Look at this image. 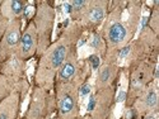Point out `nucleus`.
Here are the masks:
<instances>
[{
    "label": "nucleus",
    "mask_w": 159,
    "mask_h": 119,
    "mask_svg": "<svg viewBox=\"0 0 159 119\" xmlns=\"http://www.w3.org/2000/svg\"><path fill=\"white\" fill-rule=\"evenodd\" d=\"M20 41V29H19V22H13L9 24V27L4 34L3 42H2V55H5L10 52Z\"/></svg>",
    "instance_id": "nucleus-1"
},
{
    "label": "nucleus",
    "mask_w": 159,
    "mask_h": 119,
    "mask_svg": "<svg viewBox=\"0 0 159 119\" xmlns=\"http://www.w3.org/2000/svg\"><path fill=\"white\" fill-rule=\"evenodd\" d=\"M36 49V34L34 29H27L25 33L20 37L19 41V53L22 57L31 56Z\"/></svg>",
    "instance_id": "nucleus-2"
},
{
    "label": "nucleus",
    "mask_w": 159,
    "mask_h": 119,
    "mask_svg": "<svg viewBox=\"0 0 159 119\" xmlns=\"http://www.w3.org/2000/svg\"><path fill=\"white\" fill-rule=\"evenodd\" d=\"M127 37V29L122 23H113L107 33V38L112 45H120L122 43Z\"/></svg>",
    "instance_id": "nucleus-3"
},
{
    "label": "nucleus",
    "mask_w": 159,
    "mask_h": 119,
    "mask_svg": "<svg viewBox=\"0 0 159 119\" xmlns=\"http://www.w3.org/2000/svg\"><path fill=\"white\" fill-rule=\"evenodd\" d=\"M24 10V2L14 0V2H4L2 5V13L5 18H16Z\"/></svg>",
    "instance_id": "nucleus-4"
},
{
    "label": "nucleus",
    "mask_w": 159,
    "mask_h": 119,
    "mask_svg": "<svg viewBox=\"0 0 159 119\" xmlns=\"http://www.w3.org/2000/svg\"><path fill=\"white\" fill-rule=\"evenodd\" d=\"M75 108V100L70 92H65L59 100V109L61 115H69Z\"/></svg>",
    "instance_id": "nucleus-5"
},
{
    "label": "nucleus",
    "mask_w": 159,
    "mask_h": 119,
    "mask_svg": "<svg viewBox=\"0 0 159 119\" xmlns=\"http://www.w3.org/2000/svg\"><path fill=\"white\" fill-rule=\"evenodd\" d=\"M66 52H68V48H66L65 45H59L50 56V62H51V66L54 69H59L60 66L62 65V62L65 61V57H66Z\"/></svg>",
    "instance_id": "nucleus-6"
},
{
    "label": "nucleus",
    "mask_w": 159,
    "mask_h": 119,
    "mask_svg": "<svg viewBox=\"0 0 159 119\" xmlns=\"http://www.w3.org/2000/svg\"><path fill=\"white\" fill-rule=\"evenodd\" d=\"M104 17V9L101 6V5H94L89 9V13H88V18L90 22L93 23H99Z\"/></svg>",
    "instance_id": "nucleus-7"
},
{
    "label": "nucleus",
    "mask_w": 159,
    "mask_h": 119,
    "mask_svg": "<svg viewBox=\"0 0 159 119\" xmlns=\"http://www.w3.org/2000/svg\"><path fill=\"white\" fill-rule=\"evenodd\" d=\"M74 74H75V65L71 61H68V62H65L62 69L60 70L59 76H60L61 80H68V79H70Z\"/></svg>",
    "instance_id": "nucleus-8"
},
{
    "label": "nucleus",
    "mask_w": 159,
    "mask_h": 119,
    "mask_svg": "<svg viewBox=\"0 0 159 119\" xmlns=\"http://www.w3.org/2000/svg\"><path fill=\"white\" fill-rule=\"evenodd\" d=\"M112 77V70L111 67H108V66H106V67L102 69L101 74H99V77H98V83L99 85H106Z\"/></svg>",
    "instance_id": "nucleus-9"
},
{
    "label": "nucleus",
    "mask_w": 159,
    "mask_h": 119,
    "mask_svg": "<svg viewBox=\"0 0 159 119\" xmlns=\"http://www.w3.org/2000/svg\"><path fill=\"white\" fill-rule=\"evenodd\" d=\"M157 104H158L157 92L154 90H150L147 94V96H145V105H147V108H149V109H155Z\"/></svg>",
    "instance_id": "nucleus-10"
},
{
    "label": "nucleus",
    "mask_w": 159,
    "mask_h": 119,
    "mask_svg": "<svg viewBox=\"0 0 159 119\" xmlns=\"http://www.w3.org/2000/svg\"><path fill=\"white\" fill-rule=\"evenodd\" d=\"M70 4H71L73 11H80V10H83L88 5V3L87 2H83V0H76V2H73Z\"/></svg>",
    "instance_id": "nucleus-11"
},
{
    "label": "nucleus",
    "mask_w": 159,
    "mask_h": 119,
    "mask_svg": "<svg viewBox=\"0 0 159 119\" xmlns=\"http://www.w3.org/2000/svg\"><path fill=\"white\" fill-rule=\"evenodd\" d=\"M89 62L92 63V67H93L94 70H97L98 66H99V57L97 55H92L89 57Z\"/></svg>",
    "instance_id": "nucleus-12"
},
{
    "label": "nucleus",
    "mask_w": 159,
    "mask_h": 119,
    "mask_svg": "<svg viewBox=\"0 0 159 119\" xmlns=\"http://www.w3.org/2000/svg\"><path fill=\"white\" fill-rule=\"evenodd\" d=\"M99 45H101V39H99V37H98V36H94L93 39H92V42H90V46L93 47V48H98Z\"/></svg>",
    "instance_id": "nucleus-13"
},
{
    "label": "nucleus",
    "mask_w": 159,
    "mask_h": 119,
    "mask_svg": "<svg viewBox=\"0 0 159 119\" xmlns=\"http://www.w3.org/2000/svg\"><path fill=\"white\" fill-rule=\"evenodd\" d=\"M89 91H90V87H89V85H83L82 86V89H80V95L82 96H85V95H88L89 94Z\"/></svg>",
    "instance_id": "nucleus-14"
},
{
    "label": "nucleus",
    "mask_w": 159,
    "mask_h": 119,
    "mask_svg": "<svg viewBox=\"0 0 159 119\" xmlns=\"http://www.w3.org/2000/svg\"><path fill=\"white\" fill-rule=\"evenodd\" d=\"M96 107V96H92L88 103V110H93Z\"/></svg>",
    "instance_id": "nucleus-15"
},
{
    "label": "nucleus",
    "mask_w": 159,
    "mask_h": 119,
    "mask_svg": "<svg viewBox=\"0 0 159 119\" xmlns=\"http://www.w3.org/2000/svg\"><path fill=\"white\" fill-rule=\"evenodd\" d=\"M129 52H130V47H125V48H122L121 52H120V58H125V57L129 55Z\"/></svg>",
    "instance_id": "nucleus-16"
},
{
    "label": "nucleus",
    "mask_w": 159,
    "mask_h": 119,
    "mask_svg": "<svg viewBox=\"0 0 159 119\" xmlns=\"http://www.w3.org/2000/svg\"><path fill=\"white\" fill-rule=\"evenodd\" d=\"M125 98H126V92H125V91H121L120 94H118V96H117V101L121 103V101L125 100Z\"/></svg>",
    "instance_id": "nucleus-17"
},
{
    "label": "nucleus",
    "mask_w": 159,
    "mask_h": 119,
    "mask_svg": "<svg viewBox=\"0 0 159 119\" xmlns=\"http://www.w3.org/2000/svg\"><path fill=\"white\" fill-rule=\"evenodd\" d=\"M64 8H65V11H66V13H71V11H73V9H71V4H65Z\"/></svg>",
    "instance_id": "nucleus-18"
},
{
    "label": "nucleus",
    "mask_w": 159,
    "mask_h": 119,
    "mask_svg": "<svg viewBox=\"0 0 159 119\" xmlns=\"http://www.w3.org/2000/svg\"><path fill=\"white\" fill-rule=\"evenodd\" d=\"M4 27H5V24L3 22V18H0V36H2V33L4 31Z\"/></svg>",
    "instance_id": "nucleus-19"
},
{
    "label": "nucleus",
    "mask_w": 159,
    "mask_h": 119,
    "mask_svg": "<svg viewBox=\"0 0 159 119\" xmlns=\"http://www.w3.org/2000/svg\"><path fill=\"white\" fill-rule=\"evenodd\" d=\"M147 23H148V18L144 17V18H143V28L145 27V25H147Z\"/></svg>",
    "instance_id": "nucleus-20"
},
{
    "label": "nucleus",
    "mask_w": 159,
    "mask_h": 119,
    "mask_svg": "<svg viewBox=\"0 0 159 119\" xmlns=\"http://www.w3.org/2000/svg\"><path fill=\"white\" fill-rule=\"evenodd\" d=\"M84 43H85V39H82V41H80V42H79V43H78V47H82V46H83Z\"/></svg>",
    "instance_id": "nucleus-21"
},
{
    "label": "nucleus",
    "mask_w": 159,
    "mask_h": 119,
    "mask_svg": "<svg viewBox=\"0 0 159 119\" xmlns=\"http://www.w3.org/2000/svg\"><path fill=\"white\" fill-rule=\"evenodd\" d=\"M145 119H155V117H153V115H149V117H147Z\"/></svg>",
    "instance_id": "nucleus-22"
}]
</instances>
